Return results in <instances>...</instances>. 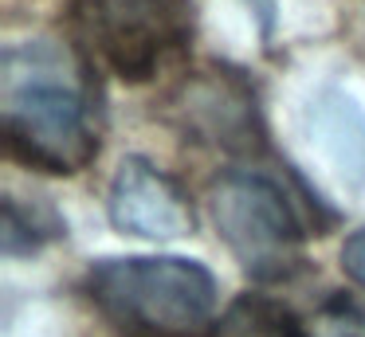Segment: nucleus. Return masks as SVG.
<instances>
[{"label": "nucleus", "mask_w": 365, "mask_h": 337, "mask_svg": "<svg viewBox=\"0 0 365 337\" xmlns=\"http://www.w3.org/2000/svg\"><path fill=\"white\" fill-rule=\"evenodd\" d=\"M87 290L130 337H200L216 313L212 271L181 255L98 259Z\"/></svg>", "instance_id": "f03ea898"}, {"label": "nucleus", "mask_w": 365, "mask_h": 337, "mask_svg": "<svg viewBox=\"0 0 365 337\" xmlns=\"http://www.w3.org/2000/svg\"><path fill=\"white\" fill-rule=\"evenodd\" d=\"M59 235V219L48 212H24V204L16 196L4 200V251L20 255V251H36L48 239Z\"/></svg>", "instance_id": "0eeeda50"}, {"label": "nucleus", "mask_w": 365, "mask_h": 337, "mask_svg": "<svg viewBox=\"0 0 365 337\" xmlns=\"http://www.w3.org/2000/svg\"><path fill=\"white\" fill-rule=\"evenodd\" d=\"M192 0H75V28L122 78H150L192 39Z\"/></svg>", "instance_id": "20e7f679"}, {"label": "nucleus", "mask_w": 365, "mask_h": 337, "mask_svg": "<svg viewBox=\"0 0 365 337\" xmlns=\"http://www.w3.org/2000/svg\"><path fill=\"white\" fill-rule=\"evenodd\" d=\"M341 266H346V274L357 286H365V227L346 239V247H341Z\"/></svg>", "instance_id": "1a4fd4ad"}, {"label": "nucleus", "mask_w": 365, "mask_h": 337, "mask_svg": "<svg viewBox=\"0 0 365 337\" xmlns=\"http://www.w3.org/2000/svg\"><path fill=\"white\" fill-rule=\"evenodd\" d=\"M212 219L220 239L252 279L275 282L302 263V219L283 185L255 169H232L212 180Z\"/></svg>", "instance_id": "7ed1b4c3"}, {"label": "nucleus", "mask_w": 365, "mask_h": 337, "mask_svg": "<svg viewBox=\"0 0 365 337\" xmlns=\"http://www.w3.org/2000/svg\"><path fill=\"white\" fill-rule=\"evenodd\" d=\"M299 337H365V306L334 294L299 326Z\"/></svg>", "instance_id": "6e6552de"}, {"label": "nucleus", "mask_w": 365, "mask_h": 337, "mask_svg": "<svg viewBox=\"0 0 365 337\" xmlns=\"http://www.w3.org/2000/svg\"><path fill=\"white\" fill-rule=\"evenodd\" d=\"M212 337H299V326L283 306L267 302V298H240L216 321Z\"/></svg>", "instance_id": "423d86ee"}, {"label": "nucleus", "mask_w": 365, "mask_h": 337, "mask_svg": "<svg viewBox=\"0 0 365 337\" xmlns=\"http://www.w3.org/2000/svg\"><path fill=\"white\" fill-rule=\"evenodd\" d=\"M106 216L122 235L138 239H181L197 227L189 192L145 157H126L118 165L106 192Z\"/></svg>", "instance_id": "39448f33"}, {"label": "nucleus", "mask_w": 365, "mask_h": 337, "mask_svg": "<svg viewBox=\"0 0 365 337\" xmlns=\"http://www.w3.org/2000/svg\"><path fill=\"white\" fill-rule=\"evenodd\" d=\"M4 138L43 172H79L98 157V90L75 47L24 39L0 59Z\"/></svg>", "instance_id": "f257e3e1"}]
</instances>
